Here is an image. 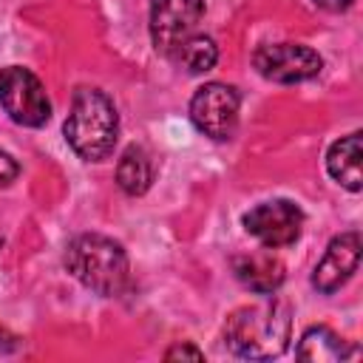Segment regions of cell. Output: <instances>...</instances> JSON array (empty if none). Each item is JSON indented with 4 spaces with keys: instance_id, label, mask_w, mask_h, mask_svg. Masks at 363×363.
I'll use <instances>...</instances> for the list:
<instances>
[{
    "instance_id": "obj_1",
    "label": "cell",
    "mask_w": 363,
    "mask_h": 363,
    "mask_svg": "<svg viewBox=\"0 0 363 363\" xmlns=\"http://www.w3.org/2000/svg\"><path fill=\"white\" fill-rule=\"evenodd\" d=\"M289 306L278 298L241 306L227 318L224 340L233 354L247 360H269L289 346Z\"/></svg>"
},
{
    "instance_id": "obj_2",
    "label": "cell",
    "mask_w": 363,
    "mask_h": 363,
    "mask_svg": "<svg viewBox=\"0 0 363 363\" xmlns=\"http://www.w3.org/2000/svg\"><path fill=\"white\" fill-rule=\"evenodd\" d=\"M62 133L79 159L85 162L108 159L119 139V113L111 96L99 88H77Z\"/></svg>"
},
{
    "instance_id": "obj_3",
    "label": "cell",
    "mask_w": 363,
    "mask_h": 363,
    "mask_svg": "<svg viewBox=\"0 0 363 363\" xmlns=\"http://www.w3.org/2000/svg\"><path fill=\"white\" fill-rule=\"evenodd\" d=\"M65 267L82 286L105 298L122 295L130 281L128 252L119 241L99 233L77 235L65 250Z\"/></svg>"
},
{
    "instance_id": "obj_4",
    "label": "cell",
    "mask_w": 363,
    "mask_h": 363,
    "mask_svg": "<svg viewBox=\"0 0 363 363\" xmlns=\"http://www.w3.org/2000/svg\"><path fill=\"white\" fill-rule=\"evenodd\" d=\"M0 105L17 125L26 128H43L51 119V102L43 82L23 65L0 71Z\"/></svg>"
},
{
    "instance_id": "obj_5",
    "label": "cell",
    "mask_w": 363,
    "mask_h": 363,
    "mask_svg": "<svg viewBox=\"0 0 363 363\" xmlns=\"http://www.w3.org/2000/svg\"><path fill=\"white\" fill-rule=\"evenodd\" d=\"M252 65L264 79L292 85V82L318 77L323 68V60L315 48L301 43H264L255 48Z\"/></svg>"
},
{
    "instance_id": "obj_6",
    "label": "cell",
    "mask_w": 363,
    "mask_h": 363,
    "mask_svg": "<svg viewBox=\"0 0 363 363\" xmlns=\"http://www.w3.org/2000/svg\"><path fill=\"white\" fill-rule=\"evenodd\" d=\"M204 17V0H153L150 3V40L164 57L190 40Z\"/></svg>"
},
{
    "instance_id": "obj_7",
    "label": "cell",
    "mask_w": 363,
    "mask_h": 363,
    "mask_svg": "<svg viewBox=\"0 0 363 363\" xmlns=\"http://www.w3.org/2000/svg\"><path fill=\"white\" fill-rule=\"evenodd\" d=\"M238 105H241V99L233 85L207 82L190 99V119L201 133L224 142L238 128Z\"/></svg>"
},
{
    "instance_id": "obj_8",
    "label": "cell",
    "mask_w": 363,
    "mask_h": 363,
    "mask_svg": "<svg viewBox=\"0 0 363 363\" xmlns=\"http://www.w3.org/2000/svg\"><path fill=\"white\" fill-rule=\"evenodd\" d=\"M244 230L267 250L289 247L303 230V210L289 199L261 201L244 216Z\"/></svg>"
},
{
    "instance_id": "obj_9",
    "label": "cell",
    "mask_w": 363,
    "mask_h": 363,
    "mask_svg": "<svg viewBox=\"0 0 363 363\" xmlns=\"http://www.w3.org/2000/svg\"><path fill=\"white\" fill-rule=\"evenodd\" d=\"M360 250H363V244H360V235L357 233H340V235H335L329 241L323 258L312 269V286L318 292H323V295L337 292L352 278V272L357 269Z\"/></svg>"
},
{
    "instance_id": "obj_10",
    "label": "cell",
    "mask_w": 363,
    "mask_h": 363,
    "mask_svg": "<svg viewBox=\"0 0 363 363\" xmlns=\"http://www.w3.org/2000/svg\"><path fill=\"white\" fill-rule=\"evenodd\" d=\"M233 272L235 278L250 289V292H258V295H272L286 272H284V264L272 255V252H247V255H235L233 258Z\"/></svg>"
},
{
    "instance_id": "obj_11",
    "label": "cell",
    "mask_w": 363,
    "mask_h": 363,
    "mask_svg": "<svg viewBox=\"0 0 363 363\" xmlns=\"http://www.w3.org/2000/svg\"><path fill=\"white\" fill-rule=\"evenodd\" d=\"M360 159H363V145H360V130H354V133L337 139L329 147V153H326V170H329V176L340 187L357 193L363 187V162Z\"/></svg>"
},
{
    "instance_id": "obj_12",
    "label": "cell",
    "mask_w": 363,
    "mask_h": 363,
    "mask_svg": "<svg viewBox=\"0 0 363 363\" xmlns=\"http://www.w3.org/2000/svg\"><path fill=\"white\" fill-rule=\"evenodd\" d=\"M295 354L301 360H309V363H337V360L352 357L354 349L340 335H335L329 326H309L301 335Z\"/></svg>"
},
{
    "instance_id": "obj_13",
    "label": "cell",
    "mask_w": 363,
    "mask_h": 363,
    "mask_svg": "<svg viewBox=\"0 0 363 363\" xmlns=\"http://www.w3.org/2000/svg\"><path fill=\"white\" fill-rule=\"evenodd\" d=\"M153 182V162L147 156L145 147L130 145L125 147V153L119 156L116 164V184L122 187V193L128 196H142Z\"/></svg>"
},
{
    "instance_id": "obj_14",
    "label": "cell",
    "mask_w": 363,
    "mask_h": 363,
    "mask_svg": "<svg viewBox=\"0 0 363 363\" xmlns=\"http://www.w3.org/2000/svg\"><path fill=\"white\" fill-rule=\"evenodd\" d=\"M173 60L187 71V74H204L210 71L216 62H218V48H216V40L207 37V34H193L190 40H184Z\"/></svg>"
},
{
    "instance_id": "obj_15",
    "label": "cell",
    "mask_w": 363,
    "mask_h": 363,
    "mask_svg": "<svg viewBox=\"0 0 363 363\" xmlns=\"http://www.w3.org/2000/svg\"><path fill=\"white\" fill-rule=\"evenodd\" d=\"M164 360H204V352L196 349L193 343H176L164 352Z\"/></svg>"
},
{
    "instance_id": "obj_16",
    "label": "cell",
    "mask_w": 363,
    "mask_h": 363,
    "mask_svg": "<svg viewBox=\"0 0 363 363\" xmlns=\"http://www.w3.org/2000/svg\"><path fill=\"white\" fill-rule=\"evenodd\" d=\"M17 173H20V164H17V159H14L11 153L0 150V187L11 184V182L17 179Z\"/></svg>"
},
{
    "instance_id": "obj_17",
    "label": "cell",
    "mask_w": 363,
    "mask_h": 363,
    "mask_svg": "<svg viewBox=\"0 0 363 363\" xmlns=\"http://www.w3.org/2000/svg\"><path fill=\"white\" fill-rule=\"evenodd\" d=\"M315 6H320V9H326V11H343V9H349L354 0H312Z\"/></svg>"
},
{
    "instance_id": "obj_18",
    "label": "cell",
    "mask_w": 363,
    "mask_h": 363,
    "mask_svg": "<svg viewBox=\"0 0 363 363\" xmlns=\"http://www.w3.org/2000/svg\"><path fill=\"white\" fill-rule=\"evenodd\" d=\"M6 340H17V337H14V335H9V332L0 326V349H6V346L11 349V343H6Z\"/></svg>"
},
{
    "instance_id": "obj_19",
    "label": "cell",
    "mask_w": 363,
    "mask_h": 363,
    "mask_svg": "<svg viewBox=\"0 0 363 363\" xmlns=\"http://www.w3.org/2000/svg\"><path fill=\"white\" fill-rule=\"evenodd\" d=\"M0 247H3V241H0Z\"/></svg>"
}]
</instances>
